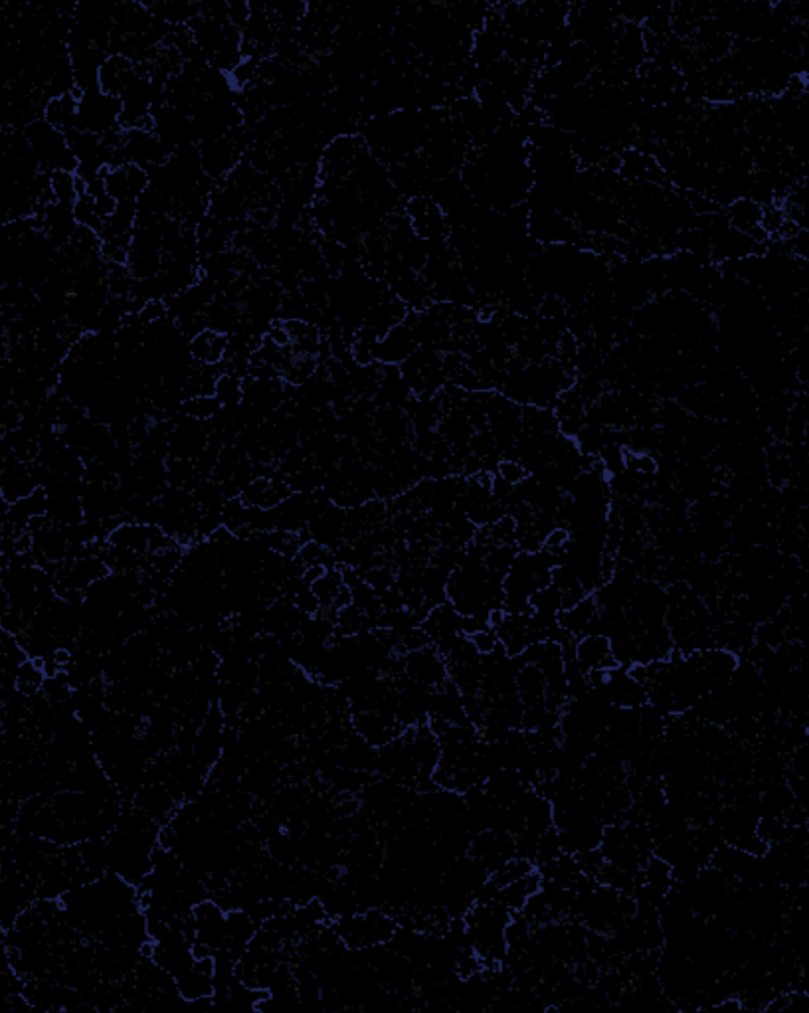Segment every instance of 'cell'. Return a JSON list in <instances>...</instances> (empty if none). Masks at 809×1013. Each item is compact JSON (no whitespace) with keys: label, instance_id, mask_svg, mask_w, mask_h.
<instances>
[{"label":"cell","instance_id":"277c9868","mask_svg":"<svg viewBox=\"0 0 809 1013\" xmlns=\"http://www.w3.org/2000/svg\"><path fill=\"white\" fill-rule=\"evenodd\" d=\"M402 673L428 687H440L448 679V661L434 645H426L406 651L402 659Z\"/></svg>","mask_w":809,"mask_h":1013},{"label":"cell","instance_id":"8992f818","mask_svg":"<svg viewBox=\"0 0 809 1013\" xmlns=\"http://www.w3.org/2000/svg\"><path fill=\"white\" fill-rule=\"evenodd\" d=\"M228 351V337L222 333H216L212 329H204L198 335H194L188 343V355L198 365H220L226 359Z\"/></svg>","mask_w":809,"mask_h":1013},{"label":"cell","instance_id":"6da1fadb","mask_svg":"<svg viewBox=\"0 0 809 1013\" xmlns=\"http://www.w3.org/2000/svg\"><path fill=\"white\" fill-rule=\"evenodd\" d=\"M24 141L38 161L40 167L52 171H74L78 163L68 145V137L58 127L50 125L46 119L32 121L24 131Z\"/></svg>","mask_w":809,"mask_h":1013},{"label":"cell","instance_id":"8fae6325","mask_svg":"<svg viewBox=\"0 0 809 1013\" xmlns=\"http://www.w3.org/2000/svg\"><path fill=\"white\" fill-rule=\"evenodd\" d=\"M497 475L511 485H519L531 473L525 469V465L521 461L515 460V458H501L497 463Z\"/></svg>","mask_w":809,"mask_h":1013},{"label":"cell","instance_id":"ba28073f","mask_svg":"<svg viewBox=\"0 0 809 1013\" xmlns=\"http://www.w3.org/2000/svg\"><path fill=\"white\" fill-rule=\"evenodd\" d=\"M762 214H764V206L754 202L752 198L748 196H740L736 200H732L728 206H726V218H728V224L744 234H750L754 228L760 226L762 222Z\"/></svg>","mask_w":809,"mask_h":1013},{"label":"cell","instance_id":"5b68a950","mask_svg":"<svg viewBox=\"0 0 809 1013\" xmlns=\"http://www.w3.org/2000/svg\"><path fill=\"white\" fill-rule=\"evenodd\" d=\"M574 659L584 671L592 669H614L620 667L612 655L610 640L598 634H586L574 644Z\"/></svg>","mask_w":809,"mask_h":1013},{"label":"cell","instance_id":"52a82bcc","mask_svg":"<svg viewBox=\"0 0 809 1013\" xmlns=\"http://www.w3.org/2000/svg\"><path fill=\"white\" fill-rule=\"evenodd\" d=\"M76 111H78V95L76 92L52 95L44 107V117L50 125L68 133L76 129Z\"/></svg>","mask_w":809,"mask_h":1013},{"label":"cell","instance_id":"30bf717a","mask_svg":"<svg viewBox=\"0 0 809 1013\" xmlns=\"http://www.w3.org/2000/svg\"><path fill=\"white\" fill-rule=\"evenodd\" d=\"M214 396L222 404V408H230V406L240 404L242 398H244V382H242V378L236 376V374H232V372L220 374L216 378V384H214Z\"/></svg>","mask_w":809,"mask_h":1013},{"label":"cell","instance_id":"9c48e42d","mask_svg":"<svg viewBox=\"0 0 809 1013\" xmlns=\"http://www.w3.org/2000/svg\"><path fill=\"white\" fill-rule=\"evenodd\" d=\"M222 410V404L216 400L214 394L204 396H190L182 402V412L188 418L200 420V422H212Z\"/></svg>","mask_w":809,"mask_h":1013},{"label":"cell","instance_id":"7a4b0ae2","mask_svg":"<svg viewBox=\"0 0 809 1013\" xmlns=\"http://www.w3.org/2000/svg\"><path fill=\"white\" fill-rule=\"evenodd\" d=\"M121 127V101L117 95L103 92L99 86L78 95L76 129L93 135H107Z\"/></svg>","mask_w":809,"mask_h":1013},{"label":"cell","instance_id":"3957f363","mask_svg":"<svg viewBox=\"0 0 809 1013\" xmlns=\"http://www.w3.org/2000/svg\"><path fill=\"white\" fill-rule=\"evenodd\" d=\"M236 133L208 139L196 145L200 167L206 179L210 181L226 179L240 165V143L236 139Z\"/></svg>","mask_w":809,"mask_h":1013}]
</instances>
